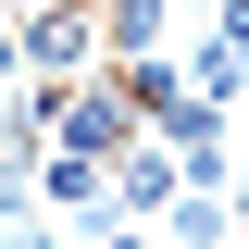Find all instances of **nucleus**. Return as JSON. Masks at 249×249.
<instances>
[{
    "label": "nucleus",
    "mask_w": 249,
    "mask_h": 249,
    "mask_svg": "<svg viewBox=\"0 0 249 249\" xmlns=\"http://www.w3.org/2000/svg\"><path fill=\"white\" fill-rule=\"evenodd\" d=\"M175 150H162V137H137V150H124L112 162V224H162V212H175Z\"/></svg>",
    "instance_id": "1"
},
{
    "label": "nucleus",
    "mask_w": 249,
    "mask_h": 249,
    "mask_svg": "<svg viewBox=\"0 0 249 249\" xmlns=\"http://www.w3.org/2000/svg\"><path fill=\"white\" fill-rule=\"evenodd\" d=\"M187 100H199V112H237V100H249V50L199 37V50H187Z\"/></svg>",
    "instance_id": "2"
},
{
    "label": "nucleus",
    "mask_w": 249,
    "mask_h": 249,
    "mask_svg": "<svg viewBox=\"0 0 249 249\" xmlns=\"http://www.w3.org/2000/svg\"><path fill=\"white\" fill-rule=\"evenodd\" d=\"M212 37H224V50H249V0H224V25H212Z\"/></svg>",
    "instance_id": "3"
},
{
    "label": "nucleus",
    "mask_w": 249,
    "mask_h": 249,
    "mask_svg": "<svg viewBox=\"0 0 249 249\" xmlns=\"http://www.w3.org/2000/svg\"><path fill=\"white\" fill-rule=\"evenodd\" d=\"M100 249H162V237H150V224H100Z\"/></svg>",
    "instance_id": "4"
}]
</instances>
